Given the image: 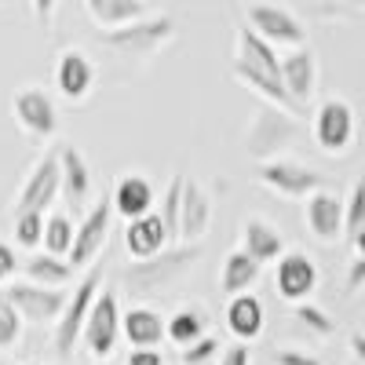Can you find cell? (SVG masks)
<instances>
[{"label":"cell","mask_w":365,"mask_h":365,"mask_svg":"<svg viewBox=\"0 0 365 365\" xmlns=\"http://www.w3.org/2000/svg\"><path fill=\"white\" fill-rule=\"evenodd\" d=\"M197 259H201V241H194V245L182 241V245H175V249L165 245L161 252L146 256V259H132L120 278H125L128 289H161V285L179 282Z\"/></svg>","instance_id":"1"},{"label":"cell","mask_w":365,"mask_h":365,"mask_svg":"<svg viewBox=\"0 0 365 365\" xmlns=\"http://www.w3.org/2000/svg\"><path fill=\"white\" fill-rule=\"evenodd\" d=\"M99 292H103V263L96 259V263L88 267V274L81 278V285L70 292L66 311L58 314V322H55V354L63 358V361L73 358V351H77V344L84 336V322L91 314V303H96Z\"/></svg>","instance_id":"2"},{"label":"cell","mask_w":365,"mask_h":365,"mask_svg":"<svg viewBox=\"0 0 365 365\" xmlns=\"http://www.w3.org/2000/svg\"><path fill=\"white\" fill-rule=\"evenodd\" d=\"M296 117L274 103H259L252 120H249V132H245V154L263 161H274L285 146L296 143Z\"/></svg>","instance_id":"3"},{"label":"cell","mask_w":365,"mask_h":365,"mask_svg":"<svg viewBox=\"0 0 365 365\" xmlns=\"http://www.w3.org/2000/svg\"><path fill=\"white\" fill-rule=\"evenodd\" d=\"M175 37V19L172 15H143L128 26H117V29H103V44L120 51V55H132V58H150L158 55L168 41Z\"/></svg>","instance_id":"4"},{"label":"cell","mask_w":365,"mask_h":365,"mask_svg":"<svg viewBox=\"0 0 365 365\" xmlns=\"http://www.w3.org/2000/svg\"><path fill=\"white\" fill-rule=\"evenodd\" d=\"M256 179L270 194L278 197H289V201H299V197H311L325 187V175L314 172L311 165H303L296 158H274V161H263L256 168Z\"/></svg>","instance_id":"5"},{"label":"cell","mask_w":365,"mask_h":365,"mask_svg":"<svg viewBox=\"0 0 365 365\" xmlns=\"http://www.w3.org/2000/svg\"><path fill=\"white\" fill-rule=\"evenodd\" d=\"M4 296L22 314V322H37V325L58 322V314L66 311V299H70L66 285H37V282H11Z\"/></svg>","instance_id":"6"},{"label":"cell","mask_w":365,"mask_h":365,"mask_svg":"<svg viewBox=\"0 0 365 365\" xmlns=\"http://www.w3.org/2000/svg\"><path fill=\"white\" fill-rule=\"evenodd\" d=\"M11 117L29 139H51L58 132V106L44 88H19L11 96Z\"/></svg>","instance_id":"7"},{"label":"cell","mask_w":365,"mask_h":365,"mask_svg":"<svg viewBox=\"0 0 365 365\" xmlns=\"http://www.w3.org/2000/svg\"><path fill=\"white\" fill-rule=\"evenodd\" d=\"M81 340L96 358H110V351L117 347V340H120V299H117L113 289H103L96 296Z\"/></svg>","instance_id":"8"},{"label":"cell","mask_w":365,"mask_h":365,"mask_svg":"<svg viewBox=\"0 0 365 365\" xmlns=\"http://www.w3.org/2000/svg\"><path fill=\"white\" fill-rule=\"evenodd\" d=\"M245 19H249V26L256 29V34L263 37V41H270L274 48L278 44H285V48H303V41H307V29H303V22L289 11V8H282V4H249L245 8Z\"/></svg>","instance_id":"9"},{"label":"cell","mask_w":365,"mask_h":365,"mask_svg":"<svg viewBox=\"0 0 365 365\" xmlns=\"http://www.w3.org/2000/svg\"><path fill=\"white\" fill-rule=\"evenodd\" d=\"M110 212H113V201H110V197L96 201V205L84 212V220H81V227H77V237H73V249H70V256H66V259L73 263V270L91 267V263L99 259L106 237H110Z\"/></svg>","instance_id":"10"},{"label":"cell","mask_w":365,"mask_h":365,"mask_svg":"<svg viewBox=\"0 0 365 365\" xmlns=\"http://www.w3.org/2000/svg\"><path fill=\"white\" fill-rule=\"evenodd\" d=\"M58 194H63V172H58V150H55V154H44L34 165V172L26 175L15 212H48Z\"/></svg>","instance_id":"11"},{"label":"cell","mask_w":365,"mask_h":365,"mask_svg":"<svg viewBox=\"0 0 365 365\" xmlns=\"http://www.w3.org/2000/svg\"><path fill=\"white\" fill-rule=\"evenodd\" d=\"M354 139V110L344 99H325L314 117V143L325 154H344Z\"/></svg>","instance_id":"12"},{"label":"cell","mask_w":365,"mask_h":365,"mask_svg":"<svg viewBox=\"0 0 365 365\" xmlns=\"http://www.w3.org/2000/svg\"><path fill=\"white\" fill-rule=\"evenodd\" d=\"M274 289L289 303H303L318 289V267L303 252H285L278 267H274Z\"/></svg>","instance_id":"13"},{"label":"cell","mask_w":365,"mask_h":365,"mask_svg":"<svg viewBox=\"0 0 365 365\" xmlns=\"http://www.w3.org/2000/svg\"><path fill=\"white\" fill-rule=\"evenodd\" d=\"M208 223H212V197L205 194V187L187 179V187H182V208H179V241H201L208 234Z\"/></svg>","instance_id":"14"},{"label":"cell","mask_w":365,"mask_h":365,"mask_svg":"<svg viewBox=\"0 0 365 365\" xmlns=\"http://www.w3.org/2000/svg\"><path fill=\"white\" fill-rule=\"evenodd\" d=\"M282 81H285V91L292 96L296 106H307L311 96H314V81H318V63L307 48H292L285 58H282Z\"/></svg>","instance_id":"15"},{"label":"cell","mask_w":365,"mask_h":365,"mask_svg":"<svg viewBox=\"0 0 365 365\" xmlns=\"http://www.w3.org/2000/svg\"><path fill=\"white\" fill-rule=\"evenodd\" d=\"M168 241H172L168 227H165V220L158 216V212H146V216H139L125 227V249H128L132 259H146V256L161 252Z\"/></svg>","instance_id":"16"},{"label":"cell","mask_w":365,"mask_h":365,"mask_svg":"<svg viewBox=\"0 0 365 365\" xmlns=\"http://www.w3.org/2000/svg\"><path fill=\"white\" fill-rule=\"evenodd\" d=\"M58 172H63V197L73 208H81L91 197V168H88V158L81 154L77 146L63 143V146H58Z\"/></svg>","instance_id":"17"},{"label":"cell","mask_w":365,"mask_h":365,"mask_svg":"<svg viewBox=\"0 0 365 365\" xmlns=\"http://www.w3.org/2000/svg\"><path fill=\"white\" fill-rule=\"evenodd\" d=\"M55 84L70 103H81L91 91V84H96V66L81 51H63L58 55V66H55Z\"/></svg>","instance_id":"18"},{"label":"cell","mask_w":365,"mask_h":365,"mask_svg":"<svg viewBox=\"0 0 365 365\" xmlns=\"http://www.w3.org/2000/svg\"><path fill=\"white\" fill-rule=\"evenodd\" d=\"M120 336L132 347H161L168 336V322L150 307H132L120 314Z\"/></svg>","instance_id":"19"},{"label":"cell","mask_w":365,"mask_h":365,"mask_svg":"<svg viewBox=\"0 0 365 365\" xmlns=\"http://www.w3.org/2000/svg\"><path fill=\"white\" fill-rule=\"evenodd\" d=\"M223 318H227L230 336H237V340H256L259 332H263V325H267V311H263V303L252 292L230 296Z\"/></svg>","instance_id":"20"},{"label":"cell","mask_w":365,"mask_h":365,"mask_svg":"<svg viewBox=\"0 0 365 365\" xmlns=\"http://www.w3.org/2000/svg\"><path fill=\"white\" fill-rule=\"evenodd\" d=\"M234 58H241V63H249L270 77H282V58L278 51H274L270 41H263L256 29L245 22V26H237V41H234Z\"/></svg>","instance_id":"21"},{"label":"cell","mask_w":365,"mask_h":365,"mask_svg":"<svg viewBox=\"0 0 365 365\" xmlns=\"http://www.w3.org/2000/svg\"><path fill=\"white\" fill-rule=\"evenodd\" d=\"M307 230L318 241H336L344 234V205L336 194H311L307 201Z\"/></svg>","instance_id":"22"},{"label":"cell","mask_w":365,"mask_h":365,"mask_svg":"<svg viewBox=\"0 0 365 365\" xmlns=\"http://www.w3.org/2000/svg\"><path fill=\"white\" fill-rule=\"evenodd\" d=\"M241 249H245L252 259L259 263H278L285 256V237L274 230L267 220H245V227H241Z\"/></svg>","instance_id":"23"},{"label":"cell","mask_w":365,"mask_h":365,"mask_svg":"<svg viewBox=\"0 0 365 365\" xmlns=\"http://www.w3.org/2000/svg\"><path fill=\"white\" fill-rule=\"evenodd\" d=\"M150 205H154V187L143 179V175H120L117 187H113V212L120 220H139L150 212Z\"/></svg>","instance_id":"24"},{"label":"cell","mask_w":365,"mask_h":365,"mask_svg":"<svg viewBox=\"0 0 365 365\" xmlns=\"http://www.w3.org/2000/svg\"><path fill=\"white\" fill-rule=\"evenodd\" d=\"M259 270L263 263L252 259L245 249H237L223 259V270H220V289L223 296H241V292H249L256 282H259Z\"/></svg>","instance_id":"25"},{"label":"cell","mask_w":365,"mask_h":365,"mask_svg":"<svg viewBox=\"0 0 365 365\" xmlns=\"http://www.w3.org/2000/svg\"><path fill=\"white\" fill-rule=\"evenodd\" d=\"M84 8L99 29H117L146 15V0H84Z\"/></svg>","instance_id":"26"},{"label":"cell","mask_w":365,"mask_h":365,"mask_svg":"<svg viewBox=\"0 0 365 365\" xmlns=\"http://www.w3.org/2000/svg\"><path fill=\"white\" fill-rule=\"evenodd\" d=\"M22 267H26V278L37 285H66L73 278V263L66 256H51V252H34Z\"/></svg>","instance_id":"27"},{"label":"cell","mask_w":365,"mask_h":365,"mask_svg":"<svg viewBox=\"0 0 365 365\" xmlns=\"http://www.w3.org/2000/svg\"><path fill=\"white\" fill-rule=\"evenodd\" d=\"M73 237H77V227H73L70 216H48V220H44V241H41L44 252H51V256H70Z\"/></svg>","instance_id":"28"},{"label":"cell","mask_w":365,"mask_h":365,"mask_svg":"<svg viewBox=\"0 0 365 365\" xmlns=\"http://www.w3.org/2000/svg\"><path fill=\"white\" fill-rule=\"evenodd\" d=\"M201 336H205V318H201L194 307L175 311V314L168 318V340H172V344L187 347V344H194V340H201Z\"/></svg>","instance_id":"29"},{"label":"cell","mask_w":365,"mask_h":365,"mask_svg":"<svg viewBox=\"0 0 365 365\" xmlns=\"http://www.w3.org/2000/svg\"><path fill=\"white\" fill-rule=\"evenodd\" d=\"M292 318L299 322V329H307L311 336H318V340H329L332 332H336V322H332V318H329L322 307L307 303V299H303V303H296V307H292Z\"/></svg>","instance_id":"30"},{"label":"cell","mask_w":365,"mask_h":365,"mask_svg":"<svg viewBox=\"0 0 365 365\" xmlns=\"http://www.w3.org/2000/svg\"><path fill=\"white\" fill-rule=\"evenodd\" d=\"M182 187H187V175H172V182H168V194H165V201H161V212L158 216L165 220V227H168V237L175 241L179 237V208H182Z\"/></svg>","instance_id":"31"},{"label":"cell","mask_w":365,"mask_h":365,"mask_svg":"<svg viewBox=\"0 0 365 365\" xmlns=\"http://www.w3.org/2000/svg\"><path fill=\"white\" fill-rule=\"evenodd\" d=\"M44 212H15V241L22 249H37L44 241Z\"/></svg>","instance_id":"32"},{"label":"cell","mask_w":365,"mask_h":365,"mask_svg":"<svg viewBox=\"0 0 365 365\" xmlns=\"http://www.w3.org/2000/svg\"><path fill=\"white\" fill-rule=\"evenodd\" d=\"M223 354V344H220V336H205L201 340H194V344H187V347H179V361L182 365H208V361H216Z\"/></svg>","instance_id":"33"},{"label":"cell","mask_w":365,"mask_h":365,"mask_svg":"<svg viewBox=\"0 0 365 365\" xmlns=\"http://www.w3.org/2000/svg\"><path fill=\"white\" fill-rule=\"evenodd\" d=\"M22 336V314L11 307V299L0 292V347H15Z\"/></svg>","instance_id":"34"},{"label":"cell","mask_w":365,"mask_h":365,"mask_svg":"<svg viewBox=\"0 0 365 365\" xmlns=\"http://www.w3.org/2000/svg\"><path fill=\"white\" fill-rule=\"evenodd\" d=\"M361 227H365V179L354 182L351 201H347V208H344V230H347V237H354Z\"/></svg>","instance_id":"35"},{"label":"cell","mask_w":365,"mask_h":365,"mask_svg":"<svg viewBox=\"0 0 365 365\" xmlns=\"http://www.w3.org/2000/svg\"><path fill=\"white\" fill-rule=\"evenodd\" d=\"M274 365H322V358L307 354V351H296V347H278L270 354Z\"/></svg>","instance_id":"36"},{"label":"cell","mask_w":365,"mask_h":365,"mask_svg":"<svg viewBox=\"0 0 365 365\" xmlns=\"http://www.w3.org/2000/svg\"><path fill=\"white\" fill-rule=\"evenodd\" d=\"M22 267V259H19V252H15V245H8V241H0V285H4L11 274Z\"/></svg>","instance_id":"37"},{"label":"cell","mask_w":365,"mask_h":365,"mask_svg":"<svg viewBox=\"0 0 365 365\" xmlns=\"http://www.w3.org/2000/svg\"><path fill=\"white\" fill-rule=\"evenodd\" d=\"M125 365H165V358H161L158 347H132Z\"/></svg>","instance_id":"38"},{"label":"cell","mask_w":365,"mask_h":365,"mask_svg":"<svg viewBox=\"0 0 365 365\" xmlns=\"http://www.w3.org/2000/svg\"><path fill=\"white\" fill-rule=\"evenodd\" d=\"M365 285V256H358L351 267H347V285H344V292L351 296V292H358Z\"/></svg>","instance_id":"39"},{"label":"cell","mask_w":365,"mask_h":365,"mask_svg":"<svg viewBox=\"0 0 365 365\" xmlns=\"http://www.w3.org/2000/svg\"><path fill=\"white\" fill-rule=\"evenodd\" d=\"M220 365H252V354H249L245 344H234L220 354Z\"/></svg>","instance_id":"40"},{"label":"cell","mask_w":365,"mask_h":365,"mask_svg":"<svg viewBox=\"0 0 365 365\" xmlns=\"http://www.w3.org/2000/svg\"><path fill=\"white\" fill-rule=\"evenodd\" d=\"M55 4H58V0H34V15H37V22H41V26H48V22H51Z\"/></svg>","instance_id":"41"},{"label":"cell","mask_w":365,"mask_h":365,"mask_svg":"<svg viewBox=\"0 0 365 365\" xmlns=\"http://www.w3.org/2000/svg\"><path fill=\"white\" fill-rule=\"evenodd\" d=\"M351 354L358 358V365H365V332H354L351 336Z\"/></svg>","instance_id":"42"},{"label":"cell","mask_w":365,"mask_h":365,"mask_svg":"<svg viewBox=\"0 0 365 365\" xmlns=\"http://www.w3.org/2000/svg\"><path fill=\"white\" fill-rule=\"evenodd\" d=\"M332 4L344 11H365V0H332Z\"/></svg>","instance_id":"43"},{"label":"cell","mask_w":365,"mask_h":365,"mask_svg":"<svg viewBox=\"0 0 365 365\" xmlns=\"http://www.w3.org/2000/svg\"><path fill=\"white\" fill-rule=\"evenodd\" d=\"M351 245H354V252H358V256H365V227L351 237Z\"/></svg>","instance_id":"44"},{"label":"cell","mask_w":365,"mask_h":365,"mask_svg":"<svg viewBox=\"0 0 365 365\" xmlns=\"http://www.w3.org/2000/svg\"><path fill=\"white\" fill-rule=\"evenodd\" d=\"M99 365H113V361H99Z\"/></svg>","instance_id":"45"},{"label":"cell","mask_w":365,"mask_h":365,"mask_svg":"<svg viewBox=\"0 0 365 365\" xmlns=\"http://www.w3.org/2000/svg\"><path fill=\"white\" fill-rule=\"evenodd\" d=\"M0 365H11V361H0Z\"/></svg>","instance_id":"46"}]
</instances>
